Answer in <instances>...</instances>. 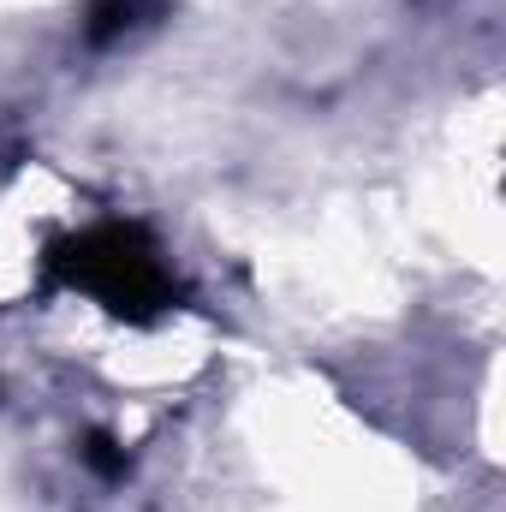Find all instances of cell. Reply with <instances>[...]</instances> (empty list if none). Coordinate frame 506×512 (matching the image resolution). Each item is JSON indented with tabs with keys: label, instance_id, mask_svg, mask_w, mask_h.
I'll use <instances>...</instances> for the list:
<instances>
[{
	"label": "cell",
	"instance_id": "cell-1",
	"mask_svg": "<svg viewBox=\"0 0 506 512\" xmlns=\"http://www.w3.org/2000/svg\"><path fill=\"white\" fill-rule=\"evenodd\" d=\"M54 274L84 286V292H96L108 310H120L131 322L155 316L173 298V280H167L161 256L137 227H96L84 239L54 245Z\"/></svg>",
	"mask_w": 506,
	"mask_h": 512
}]
</instances>
